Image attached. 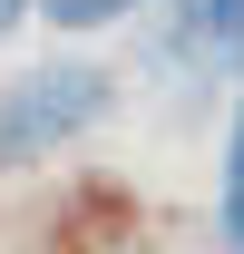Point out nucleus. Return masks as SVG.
Returning <instances> with one entry per match:
<instances>
[{"label":"nucleus","instance_id":"1","mask_svg":"<svg viewBox=\"0 0 244 254\" xmlns=\"http://www.w3.org/2000/svg\"><path fill=\"white\" fill-rule=\"evenodd\" d=\"M98 118H108V68H88V59L30 68V78L0 88V166L49 157V147H68V137H88Z\"/></svg>","mask_w":244,"mask_h":254},{"label":"nucleus","instance_id":"2","mask_svg":"<svg viewBox=\"0 0 244 254\" xmlns=\"http://www.w3.org/2000/svg\"><path fill=\"white\" fill-rule=\"evenodd\" d=\"M215 235L244 254V108H235V147H225V205H215Z\"/></svg>","mask_w":244,"mask_h":254},{"label":"nucleus","instance_id":"3","mask_svg":"<svg viewBox=\"0 0 244 254\" xmlns=\"http://www.w3.org/2000/svg\"><path fill=\"white\" fill-rule=\"evenodd\" d=\"M185 30L215 39V49H244V0H195V10H185Z\"/></svg>","mask_w":244,"mask_h":254},{"label":"nucleus","instance_id":"4","mask_svg":"<svg viewBox=\"0 0 244 254\" xmlns=\"http://www.w3.org/2000/svg\"><path fill=\"white\" fill-rule=\"evenodd\" d=\"M59 30H98V20H118V10H137V0H39Z\"/></svg>","mask_w":244,"mask_h":254}]
</instances>
